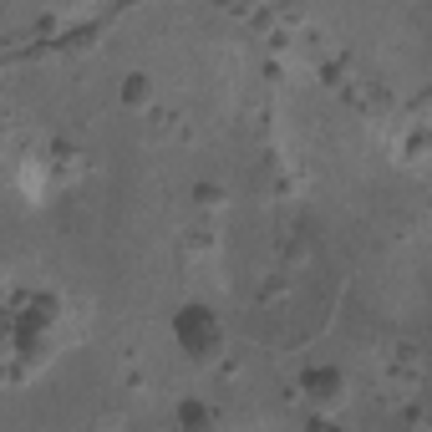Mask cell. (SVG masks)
<instances>
[{
	"label": "cell",
	"mask_w": 432,
	"mask_h": 432,
	"mask_svg": "<svg viewBox=\"0 0 432 432\" xmlns=\"http://www.w3.org/2000/svg\"><path fill=\"white\" fill-rule=\"evenodd\" d=\"M142 92H148V77H128V87H123V97H128V102H137Z\"/></svg>",
	"instance_id": "1"
},
{
	"label": "cell",
	"mask_w": 432,
	"mask_h": 432,
	"mask_svg": "<svg viewBox=\"0 0 432 432\" xmlns=\"http://www.w3.org/2000/svg\"><path fill=\"white\" fill-rule=\"evenodd\" d=\"M209 412H204V407H178V422H204Z\"/></svg>",
	"instance_id": "2"
}]
</instances>
